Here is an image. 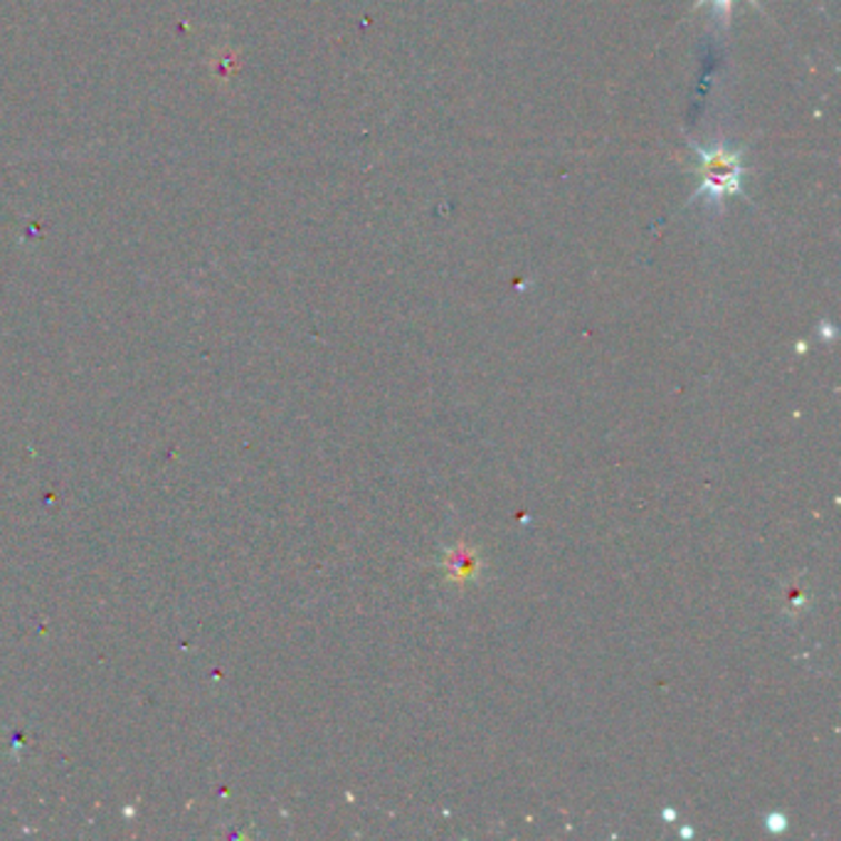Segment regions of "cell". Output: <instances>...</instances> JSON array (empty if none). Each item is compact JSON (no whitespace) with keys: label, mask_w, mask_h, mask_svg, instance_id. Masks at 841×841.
I'll list each match as a JSON object with an SVG mask.
<instances>
[{"label":"cell","mask_w":841,"mask_h":841,"mask_svg":"<svg viewBox=\"0 0 841 841\" xmlns=\"http://www.w3.org/2000/svg\"><path fill=\"white\" fill-rule=\"evenodd\" d=\"M691 151L696 154V166H693V174L701 180L696 192L689 198L686 206H693V202L701 198H711V202L723 210V198H748L743 190V178L748 174V168L743 166V156L748 151V146H729L725 141H719L713 146H701L696 141L689 139Z\"/></svg>","instance_id":"1"},{"label":"cell","mask_w":841,"mask_h":841,"mask_svg":"<svg viewBox=\"0 0 841 841\" xmlns=\"http://www.w3.org/2000/svg\"><path fill=\"white\" fill-rule=\"evenodd\" d=\"M706 3L713 6L715 18H719V20H721V26H723L725 30H729V26H731V16H733V3H735V0H696V3H693V10H699L701 6H706ZM748 3L753 6L755 10H763V6H760L758 0H748Z\"/></svg>","instance_id":"2"}]
</instances>
